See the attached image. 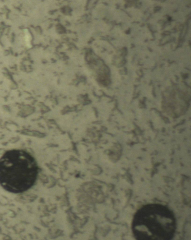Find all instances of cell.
<instances>
[{
  "label": "cell",
  "instance_id": "obj_1",
  "mask_svg": "<svg viewBox=\"0 0 191 240\" xmlns=\"http://www.w3.org/2000/svg\"><path fill=\"white\" fill-rule=\"evenodd\" d=\"M38 168L36 160L22 150H11L0 158V185L12 193H21L36 181Z\"/></svg>",
  "mask_w": 191,
  "mask_h": 240
},
{
  "label": "cell",
  "instance_id": "obj_2",
  "mask_svg": "<svg viewBox=\"0 0 191 240\" xmlns=\"http://www.w3.org/2000/svg\"><path fill=\"white\" fill-rule=\"evenodd\" d=\"M176 221L170 210L164 205H145L134 215L132 229L136 240H171Z\"/></svg>",
  "mask_w": 191,
  "mask_h": 240
}]
</instances>
